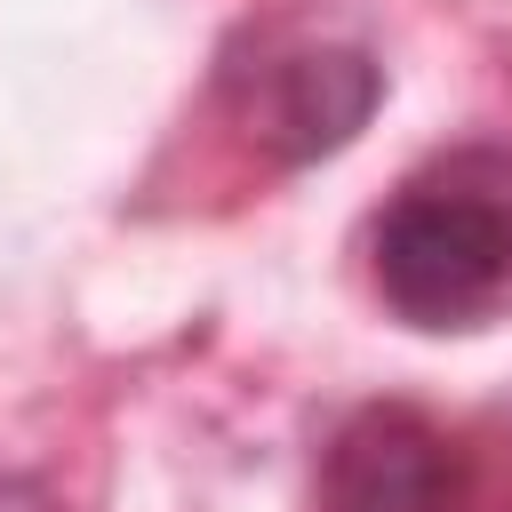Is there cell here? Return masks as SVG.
Returning a JSON list of instances; mask_svg holds the SVG:
<instances>
[{"label":"cell","mask_w":512,"mask_h":512,"mask_svg":"<svg viewBox=\"0 0 512 512\" xmlns=\"http://www.w3.org/2000/svg\"><path fill=\"white\" fill-rule=\"evenodd\" d=\"M368 264L408 328H480L512 312V152L456 144L424 160L384 200Z\"/></svg>","instance_id":"6da1fadb"},{"label":"cell","mask_w":512,"mask_h":512,"mask_svg":"<svg viewBox=\"0 0 512 512\" xmlns=\"http://www.w3.org/2000/svg\"><path fill=\"white\" fill-rule=\"evenodd\" d=\"M376 96H384V64L368 48L304 40V48L264 56L256 72H240L232 112H240L248 144H264L280 168H304V160H328L336 144H352L368 128Z\"/></svg>","instance_id":"7a4b0ae2"},{"label":"cell","mask_w":512,"mask_h":512,"mask_svg":"<svg viewBox=\"0 0 512 512\" xmlns=\"http://www.w3.org/2000/svg\"><path fill=\"white\" fill-rule=\"evenodd\" d=\"M472 456L416 408H360L320 464V512H464Z\"/></svg>","instance_id":"3957f363"},{"label":"cell","mask_w":512,"mask_h":512,"mask_svg":"<svg viewBox=\"0 0 512 512\" xmlns=\"http://www.w3.org/2000/svg\"><path fill=\"white\" fill-rule=\"evenodd\" d=\"M0 512H56L40 480H0Z\"/></svg>","instance_id":"277c9868"}]
</instances>
